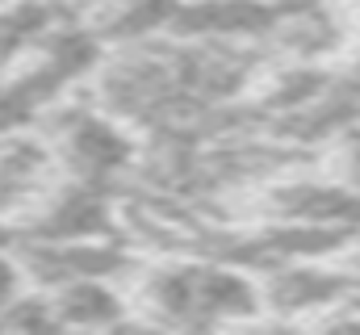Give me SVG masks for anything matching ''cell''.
<instances>
[{"label":"cell","mask_w":360,"mask_h":335,"mask_svg":"<svg viewBox=\"0 0 360 335\" xmlns=\"http://www.w3.org/2000/svg\"><path fill=\"white\" fill-rule=\"evenodd\" d=\"M0 327H13V331H46V327H59L55 323V310H51V298L46 293H17L4 310H0Z\"/></svg>","instance_id":"8fae6325"},{"label":"cell","mask_w":360,"mask_h":335,"mask_svg":"<svg viewBox=\"0 0 360 335\" xmlns=\"http://www.w3.org/2000/svg\"><path fill=\"white\" fill-rule=\"evenodd\" d=\"M113 231L109 201L101 197V184L72 180L59 189H46L34 210L25 214V235L17 239H42V244H72V239H101Z\"/></svg>","instance_id":"3957f363"},{"label":"cell","mask_w":360,"mask_h":335,"mask_svg":"<svg viewBox=\"0 0 360 335\" xmlns=\"http://www.w3.org/2000/svg\"><path fill=\"white\" fill-rule=\"evenodd\" d=\"M269 293H272L276 306L297 310V306L331 302V298L340 293V281H335L331 272H319V268H306V264H281V272L272 277Z\"/></svg>","instance_id":"9c48e42d"},{"label":"cell","mask_w":360,"mask_h":335,"mask_svg":"<svg viewBox=\"0 0 360 335\" xmlns=\"http://www.w3.org/2000/svg\"><path fill=\"white\" fill-rule=\"evenodd\" d=\"M55 156L42 139H30L21 130L0 134V218H21L34 210V201L51 189Z\"/></svg>","instance_id":"277c9868"},{"label":"cell","mask_w":360,"mask_h":335,"mask_svg":"<svg viewBox=\"0 0 360 335\" xmlns=\"http://www.w3.org/2000/svg\"><path fill=\"white\" fill-rule=\"evenodd\" d=\"M21 289H25V268H21V260H17V251L0 248V310H4Z\"/></svg>","instance_id":"7c38bea8"},{"label":"cell","mask_w":360,"mask_h":335,"mask_svg":"<svg viewBox=\"0 0 360 335\" xmlns=\"http://www.w3.org/2000/svg\"><path fill=\"white\" fill-rule=\"evenodd\" d=\"M344 180H348V189L360 193V134H352L344 147Z\"/></svg>","instance_id":"4fadbf2b"},{"label":"cell","mask_w":360,"mask_h":335,"mask_svg":"<svg viewBox=\"0 0 360 335\" xmlns=\"http://www.w3.org/2000/svg\"><path fill=\"white\" fill-rule=\"evenodd\" d=\"M260 293L243 272L231 268H160L147 285V306L160 310V319L172 323H214V319H239L256 310Z\"/></svg>","instance_id":"6da1fadb"},{"label":"cell","mask_w":360,"mask_h":335,"mask_svg":"<svg viewBox=\"0 0 360 335\" xmlns=\"http://www.w3.org/2000/svg\"><path fill=\"white\" fill-rule=\"evenodd\" d=\"M281 214L289 222H306V227H352L360 222V193L344 184H289L276 193Z\"/></svg>","instance_id":"52a82bcc"},{"label":"cell","mask_w":360,"mask_h":335,"mask_svg":"<svg viewBox=\"0 0 360 335\" xmlns=\"http://www.w3.org/2000/svg\"><path fill=\"white\" fill-rule=\"evenodd\" d=\"M272 4L264 0H180V8L172 13V30L176 34H264L272 25Z\"/></svg>","instance_id":"5b68a950"},{"label":"cell","mask_w":360,"mask_h":335,"mask_svg":"<svg viewBox=\"0 0 360 335\" xmlns=\"http://www.w3.org/2000/svg\"><path fill=\"white\" fill-rule=\"evenodd\" d=\"M59 327H113L126 315L122 293L105 277H72L46 289Z\"/></svg>","instance_id":"8992f818"},{"label":"cell","mask_w":360,"mask_h":335,"mask_svg":"<svg viewBox=\"0 0 360 335\" xmlns=\"http://www.w3.org/2000/svg\"><path fill=\"white\" fill-rule=\"evenodd\" d=\"M13 244H17V231L8 218H0V248H13Z\"/></svg>","instance_id":"5bb4252c"},{"label":"cell","mask_w":360,"mask_h":335,"mask_svg":"<svg viewBox=\"0 0 360 335\" xmlns=\"http://www.w3.org/2000/svg\"><path fill=\"white\" fill-rule=\"evenodd\" d=\"M176 8H180V0H117L101 30L109 38H143V34L168 25Z\"/></svg>","instance_id":"30bf717a"},{"label":"cell","mask_w":360,"mask_h":335,"mask_svg":"<svg viewBox=\"0 0 360 335\" xmlns=\"http://www.w3.org/2000/svg\"><path fill=\"white\" fill-rule=\"evenodd\" d=\"M55 164L63 168L72 180L84 184H105L117 172H126L134 160V143L130 134L96 109H68L55 118L51 139H46Z\"/></svg>","instance_id":"7a4b0ae2"},{"label":"cell","mask_w":360,"mask_h":335,"mask_svg":"<svg viewBox=\"0 0 360 335\" xmlns=\"http://www.w3.org/2000/svg\"><path fill=\"white\" fill-rule=\"evenodd\" d=\"M59 21L63 13L51 0H4L0 4V72L21 63Z\"/></svg>","instance_id":"ba28073f"}]
</instances>
